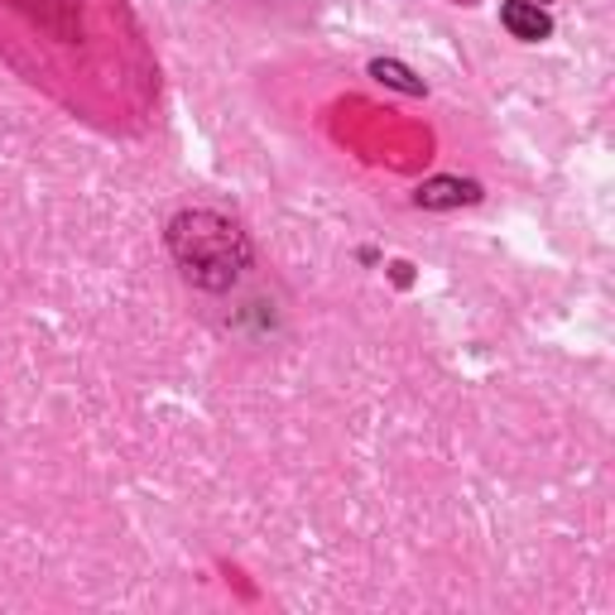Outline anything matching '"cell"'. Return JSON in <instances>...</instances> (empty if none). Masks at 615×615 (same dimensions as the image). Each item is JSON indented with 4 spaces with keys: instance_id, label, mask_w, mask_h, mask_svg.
Instances as JSON below:
<instances>
[{
    "instance_id": "cell-1",
    "label": "cell",
    "mask_w": 615,
    "mask_h": 615,
    "mask_svg": "<svg viewBox=\"0 0 615 615\" xmlns=\"http://www.w3.org/2000/svg\"><path fill=\"white\" fill-rule=\"evenodd\" d=\"M212 231H202V217H183L178 227H174V251L183 255V265L193 270H221V279H231L235 274V255L231 251H241V235H235L227 221H207Z\"/></svg>"
},
{
    "instance_id": "cell-3",
    "label": "cell",
    "mask_w": 615,
    "mask_h": 615,
    "mask_svg": "<svg viewBox=\"0 0 615 615\" xmlns=\"http://www.w3.org/2000/svg\"><path fill=\"white\" fill-rule=\"evenodd\" d=\"M418 202L424 207H462V202H476V183H462V178H428L418 188Z\"/></svg>"
},
{
    "instance_id": "cell-2",
    "label": "cell",
    "mask_w": 615,
    "mask_h": 615,
    "mask_svg": "<svg viewBox=\"0 0 615 615\" xmlns=\"http://www.w3.org/2000/svg\"><path fill=\"white\" fill-rule=\"evenodd\" d=\"M505 30L515 39H529V44H539V39L553 34V20L543 15L534 0H509L505 6Z\"/></svg>"
},
{
    "instance_id": "cell-4",
    "label": "cell",
    "mask_w": 615,
    "mask_h": 615,
    "mask_svg": "<svg viewBox=\"0 0 615 615\" xmlns=\"http://www.w3.org/2000/svg\"><path fill=\"white\" fill-rule=\"evenodd\" d=\"M371 73L381 77V83H389V87H399V91H409V97H418V91H424V83H418V77L409 73V68H399V63H371Z\"/></svg>"
}]
</instances>
